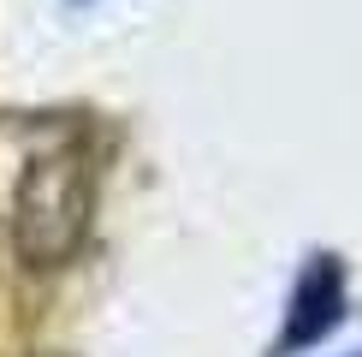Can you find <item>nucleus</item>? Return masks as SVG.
Here are the masks:
<instances>
[{
    "instance_id": "obj_1",
    "label": "nucleus",
    "mask_w": 362,
    "mask_h": 357,
    "mask_svg": "<svg viewBox=\"0 0 362 357\" xmlns=\"http://www.w3.org/2000/svg\"><path fill=\"white\" fill-rule=\"evenodd\" d=\"M89 227V167L66 149L42 155L18 185V250L30 268H59Z\"/></svg>"
},
{
    "instance_id": "obj_2",
    "label": "nucleus",
    "mask_w": 362,
    "mask_h": 357,
    "mask_svg": "<svg viewBox=\"0 0 362 357\" xmlns=\"http://www.w3.org/2000/svg\"><path fill=\"white\" fill-rule=\"evenodd\" d=\"M339 304H344V274L333 256H321L303 274V286H297V316L285 327V346H309V339H321L327 327L339 322Z\"/></svg>"
}]
</instances>
